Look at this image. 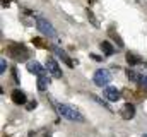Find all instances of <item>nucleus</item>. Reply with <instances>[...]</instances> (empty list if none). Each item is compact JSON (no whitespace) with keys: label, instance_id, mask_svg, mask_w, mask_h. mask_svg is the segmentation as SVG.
I'll return each mask as SVG.
<instances>
[{"label":"nucleus","instance_id":"nucleus-1","mask_svg":"<svg viewBox=\"0 0 147 137\" xmlns=\"http://www.w3.org/2000/svg\"><path fill=\"white\" fill-rule=\"evenodd\" d=\"M55 106H57V111H58L63 118H67V120H70V122H84V117H82L74 106L63 104V103H55Z\"/></svg>","mask_w":147,"mask_h":137},{"label":"nucleus","instance_id":"nucleus-2","mask_svg":"<svg viewBox=\"0 0 147 137\" xmlns=\"http://www.w3.org/2000/svg\"><path fill=\"white\" fill-rule=\"evenodd\" d=\"M7 53H9V57H12L16 62H26V60L29 58L28 48H26L24 45H21V43H12V45H9V46H7Z\"/></svg>","mask_w":147,"mask_h":137},{"label":"nucleus","instance_id":"nucleus-3","mask_svg":"<svg viewBox=\"0 0 147 137\" xmlns=\"http://www.w3.org/2000/svg\"><path fill=\"white\" fill-rule=\"evenodd\" d=\"M94 84L98 86V87H106L108 84H110L111 81V74L108 68H99V70H96V74H94Z\"/></svg>","mask_w":147,"mask_h":137},{"label":"nucleus","instance_id":"nucleus-4","mask_svg":"<svg viewBox=\"0 0 147 137\" xmlns=\"http://www.w3.org/2000/svg\"><path fill=\"white\" fill-rule=\"evenodd\" d=\"M36 28L45 34V36H50V38H55V36H57L55 28H53L46 19H43V17H36Z\"/></svg>","mask_w":147,"mask_h":137},{"label":"nucleus","instance_id":"nucleus-5","mask_svg":"<svg viewBox=\"0 0 147 137\" xmlns=\"http://www.w3.org/2000/svg\"><path fill=\"white\" fill-rule=\"evenodd\" d=\"M46 68H48V72H50L53 77H57V79L62 77V70H60V67H58V64H57L55 58H51V57L46 58Z\"/></svg>","mask_w":147,"mask_h":137},{"label":"nucleus","instance_id":"nucleus-6","mask_svg":"<svg viewBox=\"0 0 147 137\" xmlns=\"http://www.w3.org/2000/svg\"><path fill=\"white\" fill-rule=\"evenodd\" d=\"M120 96H121L120 91H118L116 87H113V86H106L105 91H103V98H106L108 101H118Z\"/></svg>","mask_w":147,"mask_h":137},{"label":"nucleus","instance_id":"nucleus-7","mask_svg":"<svg viewBox=\"0 0 147 137\" xmlns=\"http://www.w3.org/2000/svg\"><path fill=\"white\" fill-rule=\"evenodd\" d=\"M28 70H29L31 74H34V75H45L48 68L41 67L39 62H28Z\"/></svg>","mask_w":147,"mask_h":137},{"label":"nucleus","instance_id":"nucleus-8","mask_svg":"<svg viewBox=\"0 0 147 137\" xmlns=\"http://www.w3.org/2000/svg\"><path fill=\"white\" fill-rule=\"evenodd\" d=\"M53 52L58 55V58H60V60H62V62H63L67 67H74V62L69 58V55H67V53H65L62 48H58V46H53Z\"/></svg>","mask_w":147,"mask_h":137},{"label":"nucleus","instance_id":"nucleus-9","mask_svg":"<svg viewBox=\"0 0 147 137\" xmlns=\"http://www.w3.org/2000/svg\"><path fill=\"white\" fill-rule=\"evenodd\" d=\"M121 117H123L125 120L134 118V117H135V106H134V104H130V103H127V104L121 108Z\"/></svg>","mask_w":147,"mask_h":137},{"label":"nucleus","instance_id":"nucleus-10","mask_svg":"<svg viewBox=\"0 0 147 137\" xmlns=\"http://www.w3.org/2000/svg\"><path fill=\"white\" fill-rule=\"evenodd\" d=\"M10 98H12V101L16 103V104H24L26 103V94L21 89H14L12 94H10Z\"/></svg>","mask_w":147,"mask_h":137},{"label":"nucleus","instance_id":"nucleus-11","mask_svg":"<svg viewBox=\"0 0 147 137\" xmlns=\"http://www.w3.org/2000/svg\"><path fill=\"white\" fill-rule=\"evenodd\" d=\"M137 70H139V75H140L139 84H140L142 87H146V89H147V65H142V64H140V67L137 68Z\"/></svg>","mask_w":147,"mask_h":137},{"label":"nucleus","instance_id":"nucleus-12","mask_svg":"<svg viewBox=\"0 0 147 137\" xmlns=\"http://www.w3.org/2000/svg\"><path fill=\"white\" fill-rule=\"evenodd\" d=\"M127 62L130 64V67H137L142 64V57H139L135 53H127Z\"/></svg>","mask_w":147,"mask_h":137},{"label":"nucleus","instance_id":"nucleus-13","mask_svg":"<svg viewBox=\"0 0 147 137\" xmlns=\"http://www.w3.org/2000/svg\"><path fill=\"white\" fill-rule=\"evenodd\" d=\"M48 84H50V79L46 77V74L45 75H38V89L39 91H45L48 87Z\"/></svg>","mask_w":147,"mask_h":137},{"label":"nucleus","instance_id":"nucleus-14","mask_svg":"<svg viewBox=\"0 0 147 137\" xmlns=\"http://www.w3.org/2000/svg\"><path fill=\"white\" fill-rule=\"evenodd\" d=\"M101 50L105 52V55H106V57H111V55L115 53V48L111 46L110 41H103V43H101Z\"/></svg>","mask_w":147,"mask_h":137},{"label":"nucleus","instance_id":"nucleus-15","mask_svg":"<svg viewBox=\"0 0 147 137\" xmlns=\"http://www.w3.org/2000/svg\"><path fill=\"white\" fill-rule=\"evenodd\" d=\"M33 43L36 45L38 48H46V43H43L41 38H33Z\"/></svg>","mask_w":147,"mask_h":137},{"label":"nucleus","instance_id":"nucleus-16","mask_svg":"<svg viewBox=\"0 0 147 137\" xmlns=\"http://www.w3.org/2000/svg\"><path fill=\"white\" fill-rule=\"evenodd\" d=\"M5 68H7V62H5V58H2V62H0V72L3 74V72H5Z\"/></svg>","mask_w":147,"mask_h":137},{"label":"nucleus","instance_id":"nucleus-17","mask_svg":"<svg viewBox=\"0 0 147 137\" xmlns=\"http://www.w3.org/2000/svg\"><path fill=\"white\" fill-rule=\"evenodd\" d=\"M36 104H38L36 101H31V103H28V110H34V108H36Z\"/></svg>","mask_w":147,"mask_h":137},{"label":"nucleus","instance_id":"nucleus-18","mask_svg":"<svg viewBox=\"0 0 147 137\" xmlns=\"http://www.w3.org/2000/svg\"><path fill=\"white\" fill-rule=\"evenodd\" d=\"M12 75H14V82H19V79H17V70H16V68L12 70Z\"/></svg>","mask_w":147,"mask_h":137},{"label":"nucleus","instance_id":"nucleus-19","mask_svg":"<svg viewBox=\"0 0 147 137\" xmlns=\"http://www.w3.org/2000/svg\"><path fill=\"white\" fill-rule=\"evenodd\" d=\"M9 3H10V0H3V2H2L3 7H9Z\"/></svg>","mask_w":147,"mask_h":137},{"label":"nucleus","instance_id":"nucleus-20","mask_svg":"<svg viewBox=\"0 0 147 137\" xmlns=\"http://www.w3.org/2000/svg\"><path fill=\"white\" fill-rule=\"evenodd\" d=\"M142 137H147V134H144V136H142Z\"/></svg>","mask_w":147,"mask_h":137}]
</instances>
